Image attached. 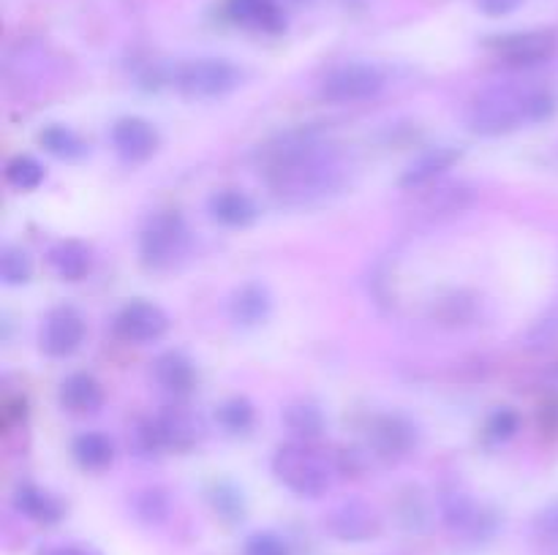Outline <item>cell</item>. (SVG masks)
<instances>
[{
    "mask_svg": "<svg viewBox=\"0 0 558 555\" xmlns=\"http://www.w3.org/2000/svg\"><path fill=\"white\" fill-rule=\"evenodd\" d=\"M74 457L85 471H104L112 462L114 446L101 433H82L74 441Z\"/></svg>",
    "mask_w": 558,
    "mask_h": 555,
    "instance_id": "cell-23",
    "label": "cell"
},
{
    "mask_svg": "<svg viewBox=\"0 0 558 555\" xmlns=\"http://www.w3.org/2000/svg\"><path fill=\"white\" fill-rule=\"evenodd\" d=\"M472 316V299H466L463 294H450L439 303V319L458 324V319L466 321Z\"/></svg>",
    "mask_w": 558,
    "mask_h": 555,
    "instance_id": "cell-32",
    "label": "cell"
},
{
    "mask_svg": "<svg viewBox=\"0 0 558 555\" xmlns=\"http://www.w3.org/2000/svg\"><path fill=\"white\" fill-rule=\"evenodd\" d=\"M539 424H543L548 433H558V400H548L539 411Z\"/></svg>",
    "mask_w": 558,
    "mask_h": 555,
    "instance_id": "cell-35",
    "label": "cell"
},
{
    "mask_svg": "<svg viewBox=\"0 0 558 555\" xmlns=\"http://www.w3.org/2000/svg\"><path fill=\"white\" fill-rule=\"evenodd\" d=\"M272 473L278 482L294 495L303 498H319L336 482L338 466L308 444H287L272 457Z\"/></svg>",
    "mask_w": 558,
    "mask_h": 555,
    "instance_id": "cell-2",
    "label": "cell"
},
{
    "mask_svg": "<svg viewBox=\"0 0 558 555\" xmlns=\"http://www.w3.org/2000/svg\"><path fill=\"white\" fill-rule=\"evenodd\" d=\"M112 145L118 156L129 163H145L161 145V136L153 123L142 118H123L112 128Z\"/></svg>",
    "mask_w": 558,
    "mask_h": 555,
    "instance_id": "cell-13",
    "label": "cell"
},
{
    "mask_svg": "<svg viewBox=\"0 0 558 555\" xmlns=\"http://www.w3.org/2000/svg\"><path fill=\"white\" fill-rule=\"evenodd\" d=\"M227 16L240 27L278 36L287 30V11L281 0H227Z\"/></svg>",
    "mask_w": 558,
    "mask_h": 555,
    "instance_id": "cell-14",
    "label": "cell"
},
{
    "mask_svg": "<svg viewBox=\"0 0 558 555\" xmlns=\"http://www.w3.org/2000/svg\"><path fill=\"white\" fill-rule=\"evenodd\" d=\"M539 528H543L545 533H556L558 536V501L539 515Z\"/></svg>",
    "mask_w": 558,
    "mask_h": 555,
    "instance_id": "cell-36",
    "label": "cell"
},
{
    "mask_svg": "<svg viewBox=\"0 0 558 555\" xmlns=\"http://www.w3.org/2000/svg\"><path fill=\"white\" fill-rule=\"evenodd\" d=\"M243 555H292V550H289V544L278 533L259 531L254 536H248Z\"/></svg>",
    "mask_w": 558,
    "mask_h": 555,
    "instance_id": "cell-30",
    "label": "cell"
},
{
    "mask_svg": "<svg viewBox=\"0 0 558 555\" xmlns=\"http://www.w3.org/2000/svg\"><path fill=\"white\" fill-rule=\"evenodd\" d=\"M243 74L223 58H196L174 71V87L189 98H223L238 90Z\"/></svg>",
    "mask_w": 558,
    "mask_h": 555,
    "instance_id": "cell-5",
    "label": "cell"
},
{
    "mask_svg": "<svg viewBox=\"0 0 558 555\" xmlns=\"http://www.w3.org/2000/svg\"><path fill=\"white\" fill-rule=\"evenodd\" d=\"M461 161V150L456 147H434V150H425L403 169L401 185L403 188H423V185L434 183L436 177L452 169Z\"/></svg>",
    "mask_w": 558,
    "mask_h": 555,
    "instance_id": "cell-15",
    "label": "cell"
},
{
    "mask_svg": "<svg viewBox=\"0 0 558 555\" xmlns=\"http://www.w3.org/2000/svg\"><path fill=\"white\" fill-rule=\"evenodd\" d=\"M488 44L512 69H534V65H543L554 58L558 36L554 30H526L496 36Z\"/></svg>",
    "mask_w": 558,
    "mask_h": 555,
    "instance_id": "cell-8",
    "label": "cell"
},
{
    "mask_svg": "<svg viewBox=\"0 0 558 555\" xmlns=\"http://www.w3.org/2000/svg\"><path fill=\"white\" fill-rule=\"evenodd\" d=\"M210 215L229 229H245L259 218V207L243 190L227 188L210 196Z\"/></svg>",
    "mask_w": 558,
    "mask_h": 555,
    "instance_id": "cell-16",
    "label": "cell"
},
{
    "mask_svg": "<svg viewBox=\"0 0 558 555\" xmlns=\"http://www.w3.org/2000/svg\"><path fill=\"white\" fill-rule=\"evenodd\" d=\"M49 555H93V553H87V550H80V547H60Z\"/></svg>",
    "mask_w": 558,
    "mask_h": 555,
    "instance_id": "cell-37",
    "label": "cell"
},
{
    "mask_svg": "<svg viewBox=\"0 0 558 555\" xmlns=\"http://www.w3.org/2000/svg\"><path fill=\"white\" fill-rule=\"evenodd\" d=\"M90 248L76 243V239H63V243H58L49 250V267H52L54 275L63 278V281H82V278L90 272Z\"/></svg>",
    "mask_w": 558,
    "mask_h": 555,
    "instance_id": "cell-21",
    "label": "cell"
},
{
    "mask_svg": "<svg viewBox=\"0 0 558 555\" xmlns=\"http://www.w3.org/2000/svg\"><path fill=\"white\" fill-rule=\"evenodd\" d=\"M33 275L31 256L20 248H5L0 254V278L9 286H20V283H27Z\"/></svg>",
    "mask_w": 558,
    "mask_h": 555,
    "instance_id": "cell-27",
    "label": "cell"
},
{
    "mask_svg": "<svg viewBox=\"0 0 558 555\" xmlns=\"http://www.w3.org/2000/svg\"><path fill=\"white\" fill-rule=\"evenodd\" d=\"M38 141H41L44 150L54 158H63V161H74V158L85 156V141L74 134L65 125H47V128L38 134Z\"/></svg>",
    "mask_w": 558,
    "mask_h": 555,
    "instance_id": "cell-24",
    "label": "cell"
},
{
    "mask_svg": "<svg viewBox=\"0 0 558 555\" xmlns=\"http://www.w3.org/2000/svg\"><path fill=\"white\" fill-rule=\"evenodd\" d=\"M140 446L145 452L153 449H174V452H189L199 444L202 439V422L194 411L180 406L163 408L153 419L142 424Z\"/></svg>",
    "mask_w": 558,
    "mask_h": 555,
    "instance_id": "cell-6",
    "label": "cell"
},
{
    "mask_svg": "<svg viewBox=\"0 0 558 555\" xmlns=\"http://www.w3.org/2000/svg\"><path fill=\"white\" fill-rule=\"evenodd\" d=\"M136 511H140V517L145 522H161L163 517H167V501H163L161 493H145L140 498V506H136Z\"/></svg>",
    "mask_w": 558,
    "mask_h": 555,
    "instance_id": "cell-33",
    "label": "cell"
},
{
    "mask_svg": "<svg viewBox=\"0 0 558 555\" xmlns=\"http://www.w3.org/2000/svg\"><path fill=\"white\" fill-rule=\"evenodd\" d=\"M169 330V316L153 303H129L114 316V335L125 343L158 341Z\"/></svg>",
    "mask_w": 558,
    "mask_h": 555,
    "instance_id": "cell-10",
    "label": "cell"
},
{
    "mask_svg": "<svg viewBox=\"0 0 558 555\" xmlns=\"http://www.w3.org/2000/svg\"><path fill=\"white\" fill-rule=\"evenodd\" d=\"M272 297L262 283H245L229 299V316L238 326H256L270 316Z\"/></svg>",
    "mask_w": 558,
    "mask_h": 555,
    "instance_id": "cell-17",
    "label": "cell"
},
{
    "mask_svg": "<svg viewBox=\"0 0 558 555\" xmlns=\"http://www.w3.org/2000/svg\"><path fill=\"white\" fill-rule=\"evenodd\" d=\"M14 506L33 522H41V526H54L63 517V504L60 498H54L52 493L41 488H33V484H22L14 493Z\"/></svg>",
    "mask_w": 558,
    "mask_h": 555,
    "instance_id": "cell-19",
    "label": "cell"
},
{
    "mask_svg": "<svg viewBox=\"0 0 558 555\" xmlns=\"http://www.w3.org/2000/svg\"><path fill=\"white\" fill-rule=\"evenodd\" d=\"M518 424H521V419H518V414L512 411V408H499V411L488 419V439L490 441L512 439V435L518 433Z\"/></svg>",
    "mask_w": 558,
    "mask_h": 555,
    "instance_id": "cell-31",
    "label": "cell"
},
{
    "mask_svg": "<svg viewBox=\"0 0 558 555\" xmlns=\"http://www.w3.org/2000/svg\"><path fill=\"white\" fill-rule=\"evenodd\" d=\"M5 180L20 190H36L44 183V166L31 156H14L5 163Z\"/></svg>",
    "mask_w": 558,
    "mask_h": 555,
    "instance_id": "cell-26",
    "label": "cell"
},
{
    "mask_svg": "<svg viewBox=\"0 0 558 555\" xmlns=\"http://www.w3.org/2000/svg\"><path fill=\"white\" fill-rule=\"evenodd\" d=\"M466 123L480 136L512 134L529 123V90H490L469 107Z\"/></svg>",
    "mask_w": 558,
    "mask_h": 555,
    "instance_id": "cell-3",
    "label": "cell"
},
{
    "mask_svg": "<svg viewBox=\"0 0 558 555\" xmlns=\"http://www.w3.org/2000/svg\"><path fill=\"white\" fill-rule=\"evenodd\" d=\"M368 444L379 457L398 460L417 444V428L401 414H379L368 424Z\"/></svg>",
    "mask_w": 558,
    "mask_h": 555,
    "instance_id": "cell-12",
    "label": "cell"
},
{
    "mask_svg": "<svg viewBox=\"0 0 558 555\" xmlns=\"http://www.w3.org/2000/svg\"><path fill=\"white\" fill-rule=\"evenodd\" d=\"M85 341V321L74 308H54L41 326V351L52 359H65Z\"/></svg>",
    "mask_w": 558,
    "mask_h": 555,
    "instance_id": "cell-11",
    "label": "cell"
},
{
    "mask_svg": "<svg viewBox=\"0 0 558 555\" xmlns=\"http://www.w3.org/2000/svg\"><path fill=\"white\" fill-rule=\"evenodd\" d=\"M327 531L341 542H371L381 533V517L365 501H343L327 517Z\"/></svg>",
    "mask_w": 558,
    "mask_h": 555,
    "instance_id": "cell-9",
    "label": "cell"
},
{
    "mask_svg": "<svg viewBox=\"0 0 558 555\" xmlns=\"http://www.w3.org/2000/svg\"><path fill=\"white\" fill-rule=\"evenodd\" d=\"M218 422L229 430V433H245L254 424V406L245 397H234L218 408Z\"/></svg>",
    "mask_w": 558,
    "mask_h": 555,
    "instance_id": "cell-28",
    "label": "cell"
},
{
    "mask_svg": "<svg viewBox=\"0 0 558 555\" xmlns=\"http://www.w3.org/2000/svg\"><path fill=\"white\" fill-rule=\"evenodd\" d=\"M385 74L371 63H347L332 69L322 79V98L330 103L371 101L385 90Z\"/></svg>",
    "mask_w": 558,
    "mask_h": 555,
    "instance_id": "cell-7",
    "label": "cell"
},
{
    "mask_svg": "<svg viewBox=\"0 0 558 555\" xmlns=\"http://www.w3.org/2000/svg\"><path fill=\"white\" fill-rule=\"evenodd\" d=\"M445 517L456 531L469 533V536H483L485 528H488V517L483 509H477L474 501H469L466 495H452L445 501Z\"/></svg>",
    "mask_w": 558,
    "mask_h": 555,
    "instance_id": "cell-22",
    "label": "cell"
},
{
    "mask_svg": "<svg viewBox=\"0 0 558 555\" xmlns=\"http://www.w3.org/2000/svg\"><path fill=\"white\" fill-rule=\"evenodd\" d=\"M267 180L278 199L308 201L341 183V163L327 145L308 136H287L267 161Z\"/></svg>",
    "mask_w": 558,
    "mask_h": 555,
    "instance_id": "cell-1",
    "label": "cell"
},
{
    "mask_svg": "<svg viewBox=\"0 0 558 555\" xmlns=\"http://www.w3.org/2000/svg\"><path fill=\"white\" fill-rule=\"evenodd\" d=\"M289 3H298V5H305V3H314V0H289Z\"/></svg>",
    "mask_w": 558,
    "mask_h": 555,
    "instance_id": "cell-38",
    "label": "cell"
},
{
    "mask_svg": "<svg viewBox=\"0 0 558 555\" xmlns=\"http://www.w3.org/2000/svg\"><path fill=\"white\" fill-rule=\"evenodd\" d=\"M213 504H216V511L221 517H227L229 522L240 520L245 511L243 506V493L240 490H234L232 484H218L216 493H213Z\"/></svg>",
    "mask_w": 558,
    "mask_h": 555,
    "instance_id": "cell-29",
    "label": "cell"
},
{
    "mask_svg": "<svg viewBox=\"0 0 558 555\" xmlns=\"http://www.w3.org/2000/svg\"><path fill=\"white\" fill-rule=\"evenodd\" d=\"M153 373H156V381L172 395H189L196 384V370L191 365V359L180 351L161 354L153 365Z\"/></svg>",
    "mask_w": 558,
    "mask_h": 555,
    "instance_id": "cell-18",
    "label": "cell"
},
{
    "mask_svg": "<svg viewBox=\"0 0 558 555\" xmlns=\"http://www.w3.org/2000/svg\"><path fill=\"white\" fill-rule=\"evenodd\" d=\"M191 234L183 215L158 212L147 221L140 237V256L147 270H169L189 254Z\"/></svg>",
    "mask_w": 558,
    "mask_h": 555,
    "instance_id": "cell-4",
    "label": "cell"
},
{
    "mask_svg": "<svg viewBox=\"0 0 558 555\" xmlns=\"http://www.w3.org/2000/svg\"><path fill=\"white\" fill-rule=\"evenodd\" d=\"M283 422H287V428L292 430L294 435H300V439L305 441L316 439V435H322V430H325V417H322L319 408L311 406V403H294V406H289L287 411H283Z\"/></svg>",
    "mask_w": 558,
    "mask_h": 555,
    "instance_id": "cell-25",
    "label": "cell"
},
{
    "mask_svg": "<svg viewBox=\"0 0 558 555\" xmlns=\"http://www.w3.org/2000/svg\"><path fill=\"white\" fill-rule=\"evenodd\" d=\"M60 403L74 414H93L101 408L104 392L93 375L74 373L60 384Z\"/></svg>",
    "mask_w": 558,
    "mask_h": 555,
    "instance_id": "cell-20",
    "label": "cell"
},
{
    "mask_svg": "<svg viewBox=\"0 0 558 555\" xmlns=\"http://www.w3.org/2000/svg\"><path fill=\"white\" fill-rule=\"evenodd\" d=\"M485 16H510L523 5V0H474Z\"/></svg>",
    "mask_w": 558,
    "mask_h": 555,
    "instance_id": "cell-34",
    "label": "cell"
}]
</instances>
